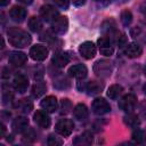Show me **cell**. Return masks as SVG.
<instances>
[{"label":"cell","mask_w":146,"mask_h":146,"mask_svg":"<svg viewBox=\"0 0 146 146\" xmlns=\"http://www.w3.org/2000/svg\"><path fill=\"white\" fill-rule=\"evenodd\" d=\"M7 35L9 43L16 48H24L29 46L32 40L31 35L26 31L18 27H10L7 32Z\"/></svg>","instance_id":"1"},{"label":"cell","mask_w":146,"mask_h":146,"mask_svg":"<svg viewBox=\"0 0 146 146\" xmlns=\"http://www.w3.org/2000/svg\"><path fill=\"white\" fill-rule=\"evenodd\" d=\"M94 72L99 78H108L112 73V64L105 59L97 60L94 65Z\"/></svg>","instance_id":"2"},{"label":"cell","mask_w":146,"mask_h":146,"mask_svg":"<svg viewBox=\"0 0 146 146\" xmlns=\"http://www.w3.org/2000/svg\"><path fill=\"white\" fill-rule=\"evenodd\" d=\"M136 104H137V97L133 94H128L121 98V100L119 102V107L127 113H131L135 110Z\"/></svg>","instance_id":"3"},{"label":"cell","mask_w":146,"mask_h":146,"mask_svg":"<svg viewBox=\"0 0 146 146\" xmlns=\"http://www.w3.org/2000/svg\"><path fill=\"white\" fill-rule=\"evenodd\" d=\"M97 43H98L99 51H100L102 55H104V56H106V57H110V56L113 55L114 48H113V46H112V39H110L108 36L103 35V36H100V38L98 39Z\"/></svg>","instance_id":"4"},{"label":"cell","mask_w":146,"mask_h":146,"mask_svg":"<svg viewBox=\"0 0 146 146\" xmlns=\"http://www.w3.org/2000/svg\"><path fill=\"white\" fill-rule=\"evenodd\" d=\"M55 128H56V131L59 135H62L64 137H67L72 133L73 128H74V123L70 119H62L56 123Z\"/></svg>","instance_id":"5"},{"label":"cell","mask_w":146,"mask_h":146,"mask_svg":"<svg viewBox=\"0 0 146 146\" xmlns=\"http://www.w3.org/2000/svg\"><path fill=\"white\" fill-rule=\"evenodd\" d=\"M102 32H103V34L105 36H108L110 39H113V40L120 33L116 30V23L113 19H111V18H108L105 22H103V24H102Z\"/></svg>","instance_id":"6"},{"label":"cell","mask_w":146,"mask_h":146,"mask_svg":"<svg viewBox=\"0 0 146 146\" xmlns=\"http://www.w3.org/2000/svg\"><path fill=\"white\" fill-rule=\"evenodd\" d=\"M92 112L97 115H104L111 111V106L104 98H96L91 105Z\"/></svg>","instance_id":"7"},{"label":"cell","mask_w":146,"mask_h":146,"mask_svg":"<svg viewBox=\"0 0 146 146\" xmlns=\"http://www.w3.org/2000/svg\"><path fill=\"white\" fill-rule=\"evenodd\" d=\"M68 21L65 16H58L56 19L51 22V30L56 34H64L67 31Z\"/></svg>","instance_id":"8"},{"label":"cell","mask_w":146,"mask_h":146,"mask_svg":"<svg viewBox=\"0 0 146 146\" xmlns=\"http://www.w3.org/2000/svg\"><path fill=\"white\" fill-rule=\"evenodd\" d=\"M13 86H14V89L16 91H18L19 94H24L27 90V87H29L27 76L22 74V73L16 74L14 76V80H13Z\"/></svg>","instance_id":"9"},{"label":"cell","mask_w":146,"mask_h":146,"mask_svg":"<svg viewBox=\"0 0 146 146\" xmlns=\"http://www.w3.org/2000/svg\"><path fill=\"white\" fill-rule=\"evenodd\" d=\"M30 56L36 62H42L48 56V49L42 44H35L30 49Z\"/></svg>","instance_id":"10"},{"label":"cell","mask_w":146,"mask_h":146,"mask_svg":"<svg viewBox=\"0 0 146 146\" xmlns=\"http://www.w3.org/2000/svg\"><path fill=\"white\" fill-rule=\"evenodd\" d=\"M79 52H80V55H81L83 58H86V59H91V58H94L95 55H96V46H95L92 42H90V41H86V42H83V43L80 44V47H79Z\"/></svg>","instance_id":"11"},{"label":"cell","mask_w":146,"mask_h":146,"mask_svg":"<svg viewBox=\"0 0 146 146\" xmlns=\"http://www.w3.org/2000/svg\"><path fill=\"white\" fill-rule=\"evenodd\" d=\"M130 35L133 38V40L146 43V24H138L136 26H133L130 30Z\"/></svg>","instance_id":"12"},{"label":"cell","mask_w":146,"mask_h":146,"mask_svg":"<svg viewBox=\"0 0 146 146\" xmlns=\"http://www.w3.org/2000/svg\"><path fill=\"white\" fill-rule=\"evenodd\" d=\"M40 16L43 18V21L46 22H52L54 19H56L59 15L58 11L55 9V7L50 6V5H44L41 7L40 9Z\"/></svg>","instance_id":"13"},{"label":"cell","mask_w":146,"mask_h":146,"mask_svg":"<svg viewBox=\"0 0 146 146\" xmlns=\"http://www.w3.org/2000/svg\"><path fill=\"white\" fill-rule=\"evenodd\" d=\"M33 119L35 121V123L40 127V128H43V129H47L49 128L50 125V117L49 115L47 114V112H43V111H36L33 115Z\"/></svg>","instance_id":"14"},{"label":"cell","mask_w":146,"mask_h":146,"mask_svg":"<svg viewBox=\"0 0 146 146\" xmlns=\"http://www.w3.org/2000/svg\"><path fill=\"white\" fill-rule=\"evenodd\" d=\"M87 73H88V70L83 64H75L68 68V74L79 80L84 79L87 76Z\"/></svg>","instance_id":"15"},{"label":"cell","mask_w":146,"mask_h":146,"mask_svg":"<svg viewBox=\"0 0 146 146\" xmlns=\"http://www.w3.org/2000/svg\"><path fill=\"white\" fill-rule=\"evenodd\" d=\"M8 60L10 64H13L14 66H22L23 64L26 63L27 60V56L23 52V51H11L9 54Z\"/></svg>","instance_id":"16"},{"label":"cell","mask_w":146,"mask_h":146,"mask_svg":"<svg viewBox=\"0 0 146 146\" xmlns=\"http://www.w3.org/2000/svg\"><path fill=\"white\" fill-rule=\"evenodd\" d=\"M11 127H13V130L17 133L24 132L29 127V119L25 116H17L14 119Z\"/></svg>","instance_id":"17"},{"label":"cell","mask_w":146,"mask_h":146,"mask_svg":"<svg viewBox=\"0 0 146 146\" xmlns=\"http://www.w3.org/2000/svg\"><path fill=\"white\" fill-rule=\"evenodd\" d=\"M70 62V56L67 55V52L65 51H58L54 55L51 63L56 66V67H64L68 64Z\"/></svg>","instance_id":"18"},{"label":"cell","mask_w":146,"mask_h":146,"mask_svg":"<svg viewBox=\"0 0 146 146\" xmlns=\"http://www.w3.org/2000/svg\"><path fill=\"white\" fill-rule=\"evenodd\" d=\"M9 15H10V17H11L13 21L21 23V22H23V21L25 19V17H26V9L23 8V7H21V6H14V7L10 9Z\"/></svg>","instance_id":"19"},{"label":"cell","mask_w":146,"mask_h":146,"mask_svg":"<svg viewBox=\"0 0 146 146\" xmlns=\"http://www.w3.org/2000/svg\"><path fill=\"white\" fill-rule=\"evenodd\" d=\"M41 107L49 113H52L57 110V99L54 96H47L46 98H43L40 103Z\"/></svg>","instance_id":"20"},{"label":"cell","mask_w":146,"mask_h":146,"mask_svg":"<svg viewBox=\"0 0 146 146\" xmlns=\"http://www.w3.org/2000/svg\"><path fill=\"white\" fill-rule=\"evenodd\" d=\"M143 52V48L141 46H139L138 43H129L125 46L124 48V54L127 57L129 58H136L139 57Z\"/></svg>","instance_id":"21"},{"label":"cell","mask_w":146,"mask_h":146,"mask_svg":"<svg viewBox=\"0 0 146 146\" xmlns=\"http://www.w3.org/2000/svg\"><path fill=\"white\" fill-rule=\"evenodd\" d=\"M103 89H104V83L100 81H89L84 87V90L88 92V95H97L102 92Z\"/></svg>","instance_id":"22"},{"label":"cell","mask_w":146,"mask_h":146,"mask_svg":"<svg viewBox=\"0 0 146 146\" xmlns=\"http://www.w3.org/2000/svg\"><path fill=\"white\" fill-rule=\"evenodd\" d=\"M15 107L21 111L22 113H30L32 110H33V103L32 100L27 99V98H23V99H19L16 104H15Z\"/></svg>","instance_id":"23"},{"label":"cell","mask_w":146,"mask_h":146,"mask_svg":"<svg viewBox=\"0 0 146 146\" xmlns=\"http://www.w3.org/2000/svg\"><path fill=\"white\" fill-rule=\"evenodd\" d=\"M73 114L79 121H84L88 117V108L84 104H78L73 110Z\"/></svg>","instance_id":"24"},{"label":"cell","mask_w":146,"mask_h":146,"mask_svg":"<svg viewBox=\"0 0 146 146\" xmlns=\"http://www.w3.org/2000/svg\"><path fill=\"white\" fill-rule=\"evenodd\" d=\"M46 89H47V87L42 81H36L32 87L31 94H32V96L34 98H39L46 92Z\"/></svg>","instance_id":"25"},{"label":"cell","mask_w":146,"mask_h":146,"mask_svg":"<svg viewBox=\"0 0 146 146\" xmlns=\"http://www.w3.org/2000/svg\"><path fill=\"white\" fill-rule=\"evenodd\" d=\"M91 143H92V135L90 132H84L78 136L73 141L74 145H90Z\"/></svg>","instance_id":"26"},{"label":"cell","mask_w":146,"mask_h":146,"mask_svg":"<svg viewBox=\"0 0 146 146\" xmlns=\"http://www.w3.org/2000/svg\"><path fill=\"white\" fill-rule=\"evenodd\" d=\"M123 91V88L120 84H112L107 90V96L111 99H116Z\"/></svg>","instance_id":"27"},{"label":"cell","mask_w":146,"mask_h":146,"mask_svg":"<svg viewBox=\"0 0 146 146\" xmlns=\"http://www.w3.org/2000/svg\"><path fill=\"white\" fill-rule=\"evenodd\" d=\"M124 123L130 128H137L140 123V120L137 115H135L132 113H129L127 116H124Z\"/></svg>","instance_id":"28"},{"label":"cell","mask_w":146,"mask_h":146,"mask_svg":"<svg viewBox=\"0 0 146 146\" xmlns=\"http://www.w3.org/2000/svg\"><path fill=\"white\" fill-rule=\"evenodd\" d=\"M29 29L32 32H39L42 29V22L39 17H31L29 21Z\"/></svg>","instance_id":"29"},{"label":"cell","mask_w":146,"mask_h":146,"mask_svg":"<svg viewBox=\"0 0 146 146\" xmlns=\"http://www.w3.org/2000/svg\"><path fill=\"white\" fill-rule=\"evenodd\" d=\"M121 23L124 25V26H128V25H130V23L132 22V14H131V11H129V10H123L122 13H121Z\"/></svg>","instance_id":"30"},{"label":"cell","mask_w":146,"mask_h":146,"mask_svg":"<svg viewBox=\"0 0 146 146\" xmlns=\"http://www.w3.org/2000/svg\"><path fill=\"white\" fill-rule=\"evenodd\" d=\"M34 139H35V132H34V130L31 129V128H27L24 131L23 141H25V143H32Z\"/></svg>","instance_id":"31"},{"label":"cell","mask_w":146,"mask_h":146,"mask_svg":"<svg viewBox=\"0 0 146 146\" xmlns=\"http://www.w3.org/2000/svg\"><path fill=\"white\" fill-rule=\"evenodd\" d=\"M114 42H115L120 48H123V47H125V46L128 44V39H127L125 34L119 33V34L116 35V38L114 39Z\"/></svg>","instance_id":"32"},{"label":"cell","mask_w":146,"mask_h":146,"mask_svg":"<svg viewBox=\"0 0 146 146\" xmlns=\"http://www.w3.org/2000/svg\"><path fill=\"white\" fill-rule=\"evenodd\" d=\"M145 139V136H144V132L139 129H136L133 132H132V140L135 143H143V140Z\"/></svg>","instance_id":"33"},{"label":"cell","mask_w":146,"mask_h":146,"mask_svg":"<svg viewBox=\"0 0 146 146\" xmlns=\"http://www.w3.org/2000/svg\"><path fill=\"white\" fill-rule=\"evenodd\" d=\"M13 98H14V94L10 91V89L3 87V91H2V100H3V103L11 102Z\"/></svg>","instance_id":"34"},{"label":"cell","mask_w":146,"mask_h":146,"mask_svg":"<svg viewBox=\"0 0 146 146\" xmlns=\"http://www.w3.org/2000/svg\"><path fill=\"white\" fill-rule=\"evenodd\" d=\"M71 108H72V104H71V102H70L68 99H66V98L63 99V100H62V104H60V110H62L60 113H62V114H63V113L66 114V113L70 112Z\"/></svg>","instance_id":"35"},{"label":"cell","mask_w":146,"mask_h":146,"mask_svg":"<svg viewBox=\"0 0 146 146\" xmlns=\"http://www.w3.org/2000/svg\"><path fill=\"white\" fill-rule=\"evenodd\" d=\"M47 143H48L49 146H59V145L63 144L62 139H59L58 137H56V136H54V135H50V136L48 137Z\"/></svg>","instance_id":"36"},{"label":"cell","mask_w":146,"mask_h":146,"mask_svg":"<svg viewBox=\"0 0 146 146\" xmlns=\"http://www.w3.org/2000/svg\"><path fill=\"white\" fill-rule=\"evenodd\" d=\"M55 2L62 9H67L68 8V5H70V0H55Z\"/></svg>","instance_id":"37"},{"label":"cell","mask_w":146,"mask_h":146,"mask_svg":"<svg viewBox=\"0 0 146 146\" xmlns=\"http://www.w3.org/2000/svg\"><path fill=\"white\" fill-rule=\"evenodd\" d=\"M140 112H141V115L144 117H146V102H144L140 106Z\"/></svg>","instance_id":"38"},{"label":"cell","mask_w":146,"mask_h":146,"mask_svg":"<svg viewBox=\"0 0 146 146\" xmlns=\"http://www.w3.org/2000/svg\"><path fill=\"white\" fill-rule=\"evenodd\" d=\"M140 13L146 17V1H144V2L140 5Z\"/></svg>","instance_id":"39"},{"label":"cell","mask_w":146,"mask_h":146,"mask_svg":"<svg viewBox=\"0 0 146 146\" xmlns=\"http://www.w3.org/2000/svg\"><path fill=\"white\" fill-rule=\"evenodd\" d=\"M72 1H73V3H74L75 6L80 7V6H83V5L86 3V1H87V0H72Z\"/></svg>","instance_id":"40"},{"label":"cell","mask_w":146,"mask_h":146,"mask_svg":"<svg viewBox=\"0 0 146 146\" xmlns=\"http://www.w3.org/2000/svg\"><path fill=\"white\" fill-rule=\"evenodd\" d=\"M17 1H19L21 3H24V5H31L33 2V0H17Z\"/></svg>","instance_id":"41"},{"label":"cell","mask_w":146,"mask_h":146,"mask_svg":"<svg viewBox=\"0 0 146 146\" xmlns=\"http://www.w3.org/2000/svg\"><path fill=\"white\" fill-rule=\"evenodd\" d=\"M95 1L98 2V3H100V5H107L110 2V0H95Z\"/></svg>","instance_id":"42"},{"label":"cell","mask_w":146,"mask_h":146,"mask_svg":"<svg viewBox=\"0 0 146 146\" xmlns=\"http://www.w3.org/2000/svg\"><path fill=\"white\" fill-rule=\"evenodd\" d=\"M9 3V0H0V5L2 6V7H5V6H7Z\"/></svg>","instance_id":"43"},{"label":"cell","mask_w":146,"mask_h":146,"mask_svg":"<svg viewBox=\"0 0 146 146\" xmlns=\"http://www.w3.org/2000/svg\"><path fill=\"white\" fill-rule=\"evenodd\" d=\"M0 128H1V133H0V136H1V137H3L5 131H6V128H5V125H3V124H1V125H0Z\"/></svg>","instance_id":"44"},{"label":"cell","mask_w":146,"mask_h":146,"mask_svg":"<svg viewBox=\"0 0 146 146\" xmlns=\"http://www.w3.org/2000/svg\"><path fill=\"white\" fill-rule=\"evenodd\" d=\"M143 89H144V92H145V94H146V83H145V84H144V88H143Z\"/></svg>","instance_id":"45"},{"label":"cell","mask_w":146,"mask_h":146,"mask_svg":"<svg viewBox=\"0 0 146 146\" xmlns=\"http://www.w3.org/2000/svg\"><path fill=\"white\" fill-rule=\"evenodd\" d=\"M144 136H145V139H146V130L144 131Z\"/></svg>","instance_id":"46"},{"label":"cell","mask_w":146,"mask_h":146,"mask_svg":"<svg viewBox=\"0 0 146 146\" xmlns=\"http://www.w3.org/2000/svg\"><path fill=\"white\" fill-rule=\"evenodd\" d=\"M144 72H145V74H146V64H145V68H144Z\"/></svg>","instance_id":"47"}]
</instances>
